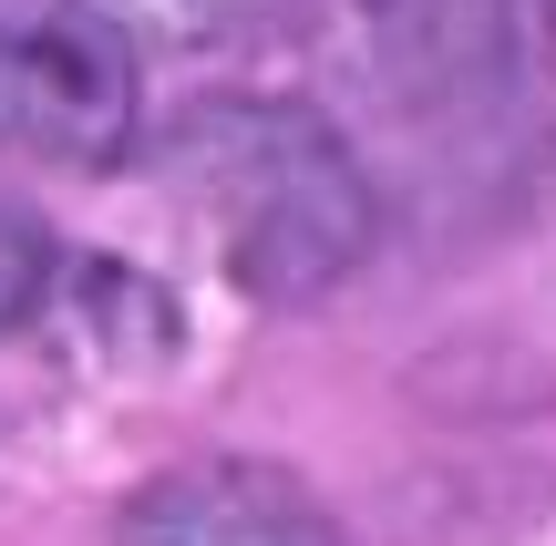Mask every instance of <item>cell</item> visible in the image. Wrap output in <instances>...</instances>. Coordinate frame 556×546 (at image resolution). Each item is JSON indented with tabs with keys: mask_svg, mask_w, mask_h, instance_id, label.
Returning a JSON list of instances; mask_svg holds the SVG:
<instances>
[{
	"mask_svg": "<svg viewBox=\"0 0 556 546\" xmlns=\"http://www.w3.org/2000/svg\"><path fill=\"white\" fill-rule=\"evenodd\" d=\"M176 176L197 186L217 268L248 300H319L371 247V176L299 103H217L176 135Z\"/></svg>",
	"mask_w": 556,
	"mask_h": 546,
	"instance_id": "cell-1",
	"label": "cell"
},
{
	"mask_svg": "<svg viewBox=\"0 0 556 546\" xmlns=\"http://www.w3.org/2000/svg\"><path fill=\"white\" fill-rule=\"evenodd\" d=\"M144 135V62L103 0H0V165L103 176Z\"/></svg>",
	"mask_w": 556,
	"mask_h": 546,
	"instance_id": "cell-2",
	"label": "cell"
},
{
	"mask_svg": "<svg viewBox=\"0 0 556 546\" xmlns=\"http://www.w3.org/2000/svg\"><path fill=\"white\" fill-rule=\"evenodd\" d=\"M114 546H351L340 516L258 454H176L114 516Z\"/></svg>",
	"mask_w": 556,
	"mask_h": 546,
	"instance_id": "cell-3",
	"label": "cell"
},
{
	"mask_svg": "<svg viewBox=\"0 0 556 546\" xmlns=\"http://www.w3.org/2000/svg\"><path fill=\"white\" fill-rule=\"evenodd\" d=\"M52 279H62L52 238H41V227L21 217V206H0V330L41 320V300H52Z\"/></svg>",
	"mask_w": 556,
	"mask_h": 546,
	"instance_id": "cell-4",
	"label": "cell"
},
{
	"mask_svg": "<svg viewBox=\"0 0 556 546\" xmlns=\"http://www.w3.org/2000/svg\"><path fill=\"white\" fill-rule=\"evenodd\" d=\"M103 11L135 41H206V31H227V21H248L258 0H103Z\"/></svg>",
	"mask_w": 556,
	"mask_h": 546,
	"instance_id": "cell-5",
	"label": "cell"
},
{
	"mask_svg": "<svg viewBox=\"0 0 556 546\" xmlns=\"http://www.w3.org/2000/svg\"><path fill=\"white\" fill-rule=\"evenodd\" d=\"M546 21H556V0H546Z\"/></svg>",
	"mask_w": 556,
	"mask_h": 546,
	"instance_id": "cell-6",
	"label": "cell"
}]
</instances>
